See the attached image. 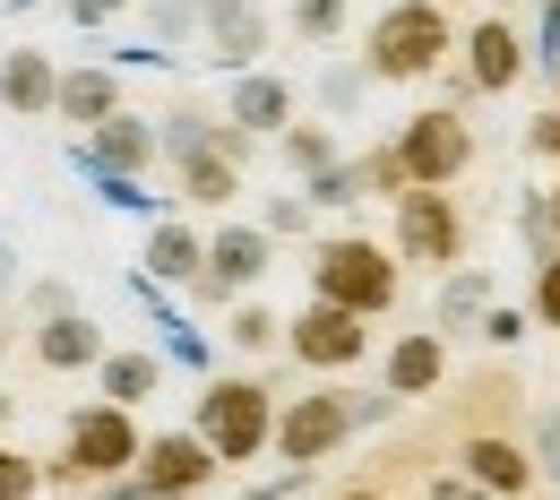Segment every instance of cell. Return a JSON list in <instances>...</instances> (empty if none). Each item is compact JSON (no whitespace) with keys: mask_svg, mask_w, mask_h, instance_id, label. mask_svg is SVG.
Listing matches in <instances>:
<instances>
[{"mask_svg":"<svg viewBox=\"0 0 560 500\" xmlns=\"http://www.w3.org/2000/svg\"><path fill=\"white\" fill-rule=\"evenodd\" d=\"M337 500H388V492H337Z\"/></svg>","mask_w":560,"mask_h":500,"instance_id":"cell-44","label":"cell"},{"mask_svg":"<svg viewBox=\"0 0 560 500\" xmlns=\"http://www.w3.org/2000/svg\"><path fill=\"white\" fill-rule=\"evenodd\" d=\"M61 9H70L78 26H113V18H130L139 0H61Z\"/></svg>","mask_w":560,"mask_h":500,"instance_id":"cell-33","label":"cell"},{"mask_svg":"<svg viewBox=\"0 0 560 500\" xmlns=\"http://www.w3.org/2000/svg\"><path fill=\"white\" fill-rule=\"evenodd\" d=\"M199 44H208V61H224V70H259L268 9L259 0H199Z\"/></svg>","mask_w":560,"mask_h":500,"instance_id":"cell-14","label":"cell"},{"mask_svg":"<svg viewBox=\"0 0 560 500\" xmlns=\"http://www.w3.org/2000/svg\"><path fill=\"white\" fill-rule=\"evenodd\" d=\"M0 500H44V457H26L18 440H0Z\"/></svg>","mask_w":560,"mask_h":500,"instance_id":"cell-28","label":"cell"},{"mask_svg":"<svg viewBox=\"0 0 560 500\" xmlns=\"http://www.w3.org/2000/svg\"><path fill=\"white\" fill-rule=\"evenodd\" d=\"M164 388V354H139V346H121V354L95 362V397H113V406H147Z\"/></svg>","mask_w":560,"mask_h":500,"instance_id":"cell-22","label":"cell"},{"mask_svg":"<svg viewBox=\"0 0 560 500\" xmlns=\"http://www.w3.org/2000/svg\"><path fill=\"white\" fill-rule=\"evenodd\" d=\"M277 155L293 164V182H311V173H328V164H337V130H328V121H284V130H277Z\"/></svg>","mask_w":560,"mask_h":500,"instance_id":"cell-23","label":"cell"},{"mask_svg":"<svg viewBox=\"0 0 560 500\" xmlns=\"http://www.w3.org/2000/svg\"><path fill=\"white\" fill-rule=\"evenodd\" d=\"M78 164H86L95 182H113V199H130V182H147V173L164 164V130H155V121H139V113L121 104L113 121L78 130Z\"/></svg>","mask_w":560,"mask_h":500,"instance_id":"cell-6","label":"cell"},{"mask_svg":"<svg viewBox=\"0 0 560 500\" xmlns=\"http://www.w3.org/2000/svg\"><path fill=\"white\" fill-rule=\"evenodd\" d=\"M9 423H18V388H0V440H9Z\"/></svg>","mask_w":560,"mask_h":500,"instance_id":"cell-41","label":"cell"},{"mask_svg":"<svg viewBox=\"0 0 560 500\" xmlns=\"http://www.w3.org/2000/svg\"><path fill=\"white\" fill-rule=\"evenodd\" d=\"M552 95H560V53H552Z\"/></svg>","mask_w":560,"mask_h":500,"instance_id":"cell-45","label":"cell"},{"mask_svg":"<svg viewBox=\"0 0 560 500\" xmlns=\"http://www.w3.org/2000/svg\"><path fill=\"white\" fill-rule=\"evenodd\" d=\"M284 354L302 362V371H353V362L371 354V319L346 311V302H302L293 319H284Z\"/></svg>","mask_w":560,"mask_h":500,"instance_id":"cell-7","label":"cell"},{"mask_svg":"<svg viewBox=\"0 0 560 500\" xmlns=\"http://www.w3.org/2000/svg\"><path fill=\"white\" fill-rule=\"evenodd\" d=\"M457 53H466V78H475V95H509V86L526 78V35H517L509 18H483V26H475Z\"/></svg>","mask_w":560,"mask_h":500,"instance_id":"cell-16","label":"cell"},{"mask_svg":"<svg viewBox=\"0 0 560 500\" xmlns=\"http://www.w3.org/2000/svg\"><path fill=\"white\" fill-rule=\"evenodd\" d=\"M139 259H147V277H155V286H190V277L208 268V233H190L182 216H164V224L147 233Z\"/></svg>","mask_w":560,"mask_h":500,"instance_id":"cell-21","label":"cell"},{"mask_svg":"<svg viewBox=\"0 0 560 500\" xmlns=\"http://www.w3.org/2000/svg\"><path fill=\"white\" fill-rule=\"evenodd\" d=\"M190 431L208 440L224 466L268 457V449H277V397H268V380H250V371H215L208 388H199V415H190Z\"/></svg>","mask_w":560,"mask_h":500,"instance_id":"cell-4","label":"cell"},{"mask_svg":"<svg viewBox=\"0 0 560 500\" xmlns=\"http://www.w3.org/2000/svg\"><path fill=\"white\" fill-rule=\"evenodd\" d=\"M457 53V26H448V0H388L371 18V44H362V70L406 86V78H440V61Z\"/></svg>","mask_w":560,"mask_h":500,"instance_id":"cell-2","label":"cell"},{"mask_svg":"<svg viewBox=\"0 0 560 500\" xmlns=\"http://www.w3.org/2000/svg\"><path fill=\"white\" fill-rule=\"evenodd\" d=\"M242 164H250V130L215 113L208 139L173 155V182H182V199H190V208H233V199H242Z\"/></svg>","mask_w":560,"mask_h":500,"instance_id":"cell-9","label":"cell"},{"mask_svg":"<svg viewBox=\"0 0 560 500\" xmlns=\"http://www.w3.org/2000/svg\"><path fill=\"white\" fill-rule=\"evenodd\" d=\"M224 346H233V354H268V346H284V319L268 302L242 293V302H224Z\"/></svg>","mask_w":560,"mask_h":500,"instance_id":"cell-24","label":"cell"},{"mask_svg":"<svg viewBox=\"0 0 560 500\" xmlns=\"http://www.w3.org/2000/svg\"><path fill=\"white\" fill-rule=\"evenodd\" d=\"M268 233H302L311 224V190H284V199H268V216H259Z\"/></svg>","mask_w":560,"mask_h":500,"instance_id":"cell-32","label":"cell"},{"mask_svg":"<svg viewBox=\"0 0 560 500\" xmlns=\"http://www.w3.org/2000/svg\"><path fill=\"white\" fill-rule=\"evenodd\" d=\"M9 354H18V328H9V319H0V362H9Z\"/></svg>","mask_w":560,"mask_h":500,"instance_id":"cell-43","label":"cell"},{"mask_svg":"<svg viewBox=\"0 0 560 500\" xmlns=\"http://www.w3.org/2000/svg\"><path fill=\"white\" fill-rule=\"evenodd\" d=\"M544 208H552V242H560V182H552V190H544Z\"/></svg>","mask_w":560,"mask_h":500,"instance_id":"cell-42","label":"cell"},{"mask_svg":"<svg viewBox=\"0 0 560 500\" xmlns=\"http://www.w3.org/2000/svg\"><path fill=\"white\" fill-rule=\"evenodd\" d=\"M293 35L302 44H337L346 35V0H293Z\"/></svg>","mask_w":560,"mask_h":500,"instance_id":"cell-30","label":"cell"},{"mask_svg":"<svg viewBox=\"0 0 560 500\" xmlns=\"http://www.w3.org/2000/svg\"><path fill=\"white\" fill-rule=\"evenodd\" d=\"M491 311V277L483 268H448V286H440V328H483Z\"/></svg>","mask_w":560,"mask_h":500,"instance_id":"cell-25","label":"cell"},{"mask_svg":"<svg viewBox=\"0 0 560 500\" xmlns=\"http://www.w3.org/2000/svg\"><path fill=\"white\" fill-rule=\"evenodd\" d=\"M224 121H242L250 139H277L284 121H293V86H284L277 70H242L233 95H224Z\"/></svg>","mask_w":560,"mask_h":500,"instance_id":"cell-20","label":"cell"},{"mask_svg":"<svg viewBox=\"0 0 560 500\" xmlns=\"http://www.w3.org/2000/svg\"><path fill=\"white\" fill-rule=\"evenodd\" d=\"M224 475V457H215L199 431H147V449H139V484L155 500H199Z\"/></svg>","mask_w":560,"mask_h":500,"instance_id":"cell-12","label":"cell"},{"mask_svg":"<svg viewBox=\"0 0 560 500\" xmlns=\"http://www.w3.org/2000/svg\"><path fill=\"white\" fill-rule=\"evenodd\" d=\"M78 500H155V492H147L139 475H113V484H86Z\"/></svg>","mask_w":560,"mask_h":500,"instance_id":"cell-35","label":"cell"},{"mask_svg":"<svg viewBox=\"0 0 560 500\" xmlns=\"http://www.w3.org/2000/svg\"><path fill=\"white\" fill-rule=\"evenodd\" d=\"M353 164H362V190H371V199H406V190H415V173H406L397 139H388V147H371V155H353Z\"/></svg>","mask_w":560,"mask_h":500,"instance_id":"cell-26","label":"cell"},{"mask_svg":"<svg viewBox=\"0 0 560 500\" xmlns=\"http://www.w3.org/2000/svg\"><path fill=\"white\" fill-rule=\"evenodd\" d=\"M397 155H406V173H415L422 190H448V182L475 164V121H466L457 104H431V113H415V121L397 130Z\"/></svg>","mask_w":560,"mask_h":500,"instance_id":"cell-10","label":"cell"},{"mask_svg":"<svg viewBox=\"0 0 560 500\" xmlns=\"http://www.w3.org/2000/svg\"><path fill=\"white\" fill-rule=\"evenodd\" d=\"M535 475H552V484H560V415L535 423Z\"/></svg>","mask_w":560,"mask_h":500,"instance_id":"cell-34","label":"cell"},{"mask_svg":"<svg viewBox=\"0 0 560 500\" xmlns=\"http://www.w3.org/2000/svg\"><path fill=\"white\" fill-rule=\"evenodd\" d=\"M268 268H277V233H268V224H215L208 268L190 277V302L224 311V302H242L250 286H268Z\"/></svg>","mask_w":560,"mask_h":500,"instance_id":"cell-5","label":"cell"},{"mask_svg":"<svg viewBox=\"0 0 560 500\" xmlns=\"http://www.w3.org/2000/svg\"><path fill=\"white\" fill-rule=\"evenodd\" d=\"M52 95H61V61H52L44 44H9V53H0V113L52 121Z\"/></svg>","mask_w":560,"mask_h":500,"instance_id":"cell-15","label":"cell"},{"mask_svg":"<svg viewBox=\"0 0 560 500\" xmlns=\"http://www.w3.org/2000/svg\"><path fill=\"white\" fill-rule=\"evenodd\" d=\"M130 95H121V78L104 70V61H78L61 70V95H52V121H70V130H95V121H113Z\"/></svg>","mask_w":560,"mask_h":500,"instance_id":"cell-18","label":"cell"},{"mask_svg":"<svg viewBox=\"0 0 560 500\" xmlns=\"http://www.w3.org/2000/svg\"><path fill=\"white\" fill-rule=\"evenodd\" d=\"M457 466H466L483 492H500V500H526V492H535V449H517L509 431H475V440L457 449Z\"/></svg>","mask_w":560,"mask_h":500,"instance_id":"cell-17","label":"cell"},{"mask_svg":"<svg viewBox=\"0 0 560 500\" xmlns=\"http://www.w3.org/2000/svg\"><path fill=\"white\" fill-rule=\"evenodd\" d=\"M440 500H500V492H483V484H475V475H466V484H457V475H448V484H440Z\"/></svg>","mask_w":560,"mask_h":500,"instance_id":"cell-40","label":"cell"},{"mask_svg":"<svg viewBox=\"0 0 560 500\" xmlns=\"http://www.w3.org/2000/svg\"><path fill=\"white\" fill-rule=\"evenodd\" d=\"M147 35L173 53V44H190L199 35V0H147Z\"/></svg>","mask_w":560,"mask_h":500,"instance_id":"cell-29","label":"cell"},{"mask_svg":"<svg viewBox=\"0 0 560 500\" xmlns=\"http://www.w3.org/2000/svg\"><path fill=\"white\" fill-rule=\"evenodd\" d=\"M397 286H406L397 242H371V233H328V242L311 251V293H319V302H346V311H362V319L397 311Z\"/></svg>","mask_w":560,"mask_h":500,"instance_id":"cell-3","label":"cell"},{"mask_svg":"<svg viewBox=\"0 0 560 500\" xmlns=\"http://www.w3.org/2000/svg\"><path fill=\"white\" fill-rule=\"evenodd\" d=\"M26 354H35V371H52V380H78V371H95L113 346H104V328L70 302V311H52V319L26 328Z\"/></svg>","mask_w":560,"mask_h":500,"instance_id":"cell-13","label":"cell"},{"mask_svg":"<svg viewBox=\"0 0 560 500\" xmlns=\"http://www.w3.org/2000/svg\"><path fill=\"white\" fill-rule=\"evenodd\" d=\"M139 406H113V397H95V406H78L70 423H61V449L44 457V492H86V484H113V475H139Z\"/></svg>","mask_w":560,"mask_h":500,"instance_id":"cell-1","label":"cell"},{"mask_svg":"<svg viewBox=\"0 0 560 500\" xmlns=\"http://www.w3.org/2000/svg\"><path fill=\"white\" fill-rule=\"evenodd\" d=\"M353 440V397L346 388H311V397H284L277 406V457L284 466H328Z\"/></svg>","mask_w":560,"mask_h":500,"instance_id":"cell-8","label":"cell"},{"mask_svg":"<svg viewBox=\"0 0 560 500\" xmlns=\"http://www.w3.org/2000/svg\"><path fill=\"white\" fill-rule=\"evenodd\" d=\"M380 371H388V397H431V388L448 380V337H440V328H406Z\"/></svg>","mask_w":560,"mask_h":500,"instance_id":"cell-19","label":"cell"},{"mask_svg":"<svg viewBox=\"0 0 560 500\" xmlns=\"http://www.w3.org/2000/svg\"><path fill=\"white\" fill-rule=\"evenodd\" d=\"M535 319H544V328H560V251H544V259H535Z\"/></svg>","mask_w":560,"mask_h":500,"instance_id":"cell-31","label":"cell"},{"mask_svg":"<svg viewBox=\"0 0 560 500\" xmlns=\"http://www.w3.org/2000/svg\"><path fill=\"white\" fill-rule=\"evenodd\" d=\"M483 337L491 346H517L526 337V311H483Z\"/></svg>","mask_w":560,"mask_h":500,"instance_id":"cell-37","label":"cell"},{"mask_svg":"<svg viewBox=\"0 0 560 500\" xmlns=\"http://www.w3.org/2000/svg\"><path fill=\"white\" fill-rule=\"evenodd\" d=\"M526 147H535L544 164H560V104H552V113H544V121H535V130H526Z\"/></svg>","mask_w":560,"mask_h":500,"instance_id":"cell-36","label":"cell"},{"mask_svg":"<svg viewBox=\"0 0 560 500\" xmlns=\"http://www.w3.org/2000/svg\"><path fill=\"white\" fill-rule=\"evenodd\" d=\"M302 190H311V208H353V199H371V190H362V164H346V155H337L328 173H311Z\"/></svg>","mask_w":560,"mask_h":500,"instance_id":"cell-27","label":"cell"},{"mask_svg":"<svg viewBox=\"0 0 560 500\" xmlns=\"http://www.w3.org/2000/svg\"><path fill=\"white\" fill-rule=\"evenodd\" d=\"M26 311H35V319H52V311H70V286H26Z\"/></svg>","mask_w":560,"mask_h":500,"instance_id":"cell-38","label":"cell"},{"mask_svg":"<svg viewBox=\"0 0 560 500\" xmlns=\"http://www.w3.org/2000/svg\"><path fill=\"white\" fill-rule=\"evenodd\" d=\"M397 259L440 268V277L466 259V216H457V199H448V190H422V182H415V190L397 199Z\"/></svg>","mask_w":560,"mask_h":500,"instance_id":"cell-11","label":"cell"},{"mask_svg":"<svg viewBox=\"0 0 560 500\" xmlns=\"http://www.w3.org/2000/svg\"><path fill=\"white\" fill-rule=\"evenodd\" d=\"M362 78H371V70H337V78H328V86H319V95H328V104H337V113H346L353 95H362Z\"/></svg>","mask_w":560,"mask_h":500,"instance_id":"cell-39","label":"cell"}]
</instances>
